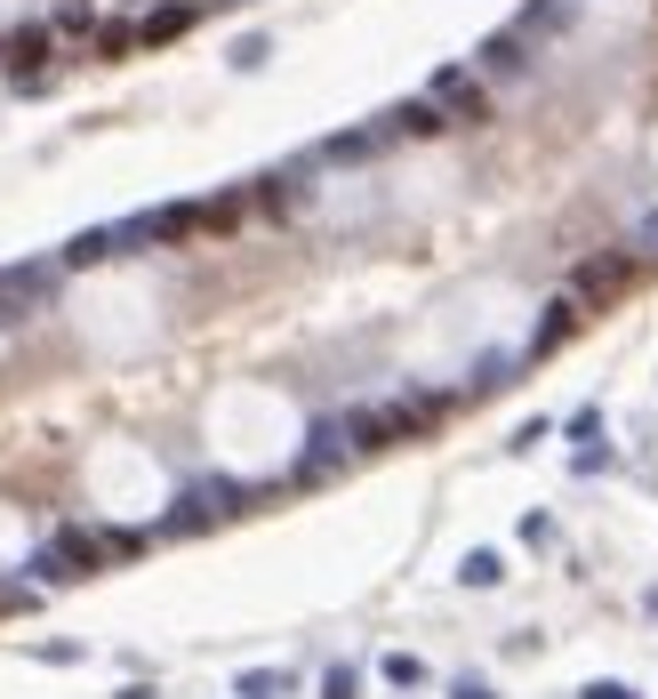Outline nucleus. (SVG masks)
<instances>
[{"label": "nucleus", "instance_id": "nucleus-1", "mask_svg": "<svg viewBox=\"0 0 658 699\" xmlns=\"http://www.w3.org/2000/svg\"><path fill=\"white\" fill-rule=\"evenodd\" d=\"M442 410H450L442 395H394V402H378V410H345L338 435H345V450H394L409 435H426Z\"/></svg>", "mask_w": 658, "mask_h": 699}, {"label": "nucleus", "instance_id": "nucleus-2", "mask_svg": "<svg viewBox=\"0 0 658 699\" xmlns=\"http://www.w3.org/2000/svg\"><path fill=\"white\" fill-rule=\"evenodd\" d=\"M129 547H137V531H56L25 571L40 587H73V579H89V571H105V554H129Z\"/></svg>", "mask_w": 658, "mask_h": 699}, {"label": "nucleus", "instance_id": "nucleus-3", "mask_svg": "<svg viewBox=\"0 0 658 699\" xmlns=\"http://www.w3.org/2000/svg\"><path fill=\"white\" fill-rule=\"evenodd\" d=\"M49 290H56L49 265H0V330H9V322H25V314H40Z\"/></svg>", "mask_w": 658, "mask_h": 699}, {"label": "nucleus", "instance_id": "nucleus-4", "mask_svg": "<svg viewBox=\"0 0 658 699\" xmlns=\"http://www.w3.org/2000/svg\"><path fill=\"white\" fill-rule=\"evenodd\" d=\"M241 499H250V490H241V483H201V490H185V499H177V515H169V531H201V523L233 515Z\"/></svg>", "mask_w": 658, "mask_h": 699}, {"label": "nucleus", "instance_id": "nucleus-5", "mask_svg": "<svg viewBox=\"0 0 658 699\" xmlns=\"http://www.w3.org/2000/svg\"><path fill=\"white\" fill-rule=\"evenodd\" d=\"M426 97H434L442 113H458V121H490V97H482V80L466 73V65H442V73H434V89H426Z\"/></svg>", "mask_w": 658, "mask_h": 699}, {"label": "nucleus", "instance_id": "nucleus-6", "mask_svg": "<svg viewBox=\"0 0 658 699\" xmlns=\"http://www.w3.org/2000/svg\"><path fill=\"white\" fill-rule=\"evenodd\" d=\"M627 282H634V258L603 250V258H586L579 274H570V298H610V290H627Z\"/></svg>", "mask_w": 658, "mask_h": 699}, {"label": "nucleus", "instance_id": "nucleus-7", "mask_svg": "<svg viewBox=\"0 0 658 699\" xmlns=\"http://www.w3.org/2000/svg\"><path fill=\"white\" fill-rule=\"evenodd\" d=\"M450 129V113L434 105V97H409V105L385 113V137H442Z\"/></svg>", "mask_w": 658, "mask_h": 699}, {"label": "nucleus", "instance_id": "nucleus-8", "mask_svg": "<svg viewBox=\"0 0 658 699\" xmlns=\"http://www.w3.org/2000/svg\"><path fill=\"white\" fill-rule=\"evenodd\" d=\"M570 330H579V298H546V314H539V330H530V354H554V346H562Z\"/></svg>", "mask_w": 658, "mask_h": 699}, {"label": "nucleus", "instance_id": "nucleus-9", "mask_svg": "<svg viewBox=\"0 0 658 699\" xmlns=\"http://www.w3.org/2000/svg\"><path fill=\"white\" fill-rule=\"evenodd\" d=\"M522 40H530V33H498V40H482V57H474V65H482V73H522V65H530V57H522Z\"/></svg>", "mask_w": 658, "mask_h": 699}, {"label": "nucleus", "instance_id": "nucleus-10", "mask_svg": "<svg viewBox=\"0 0 658 699\" xmlns=\"http://www.w3.org/2000/svg\"><path fill=\"white\" fill-rule=\"evenodd\" d=\"M458 579H466V587H498V579H506V554H498V547H474V554L458 563Z\"/></svg>", "mask_w": 658, "mask_h": 699}, {"label": "nucleus", "instance_id": "nucleus-11", "mask_svg": "<svg viewBox=\"0 0 658 699\" xmlns=\"http://www.w3.org/2000/svg\"><path fill=\"white\" fill-rule=\"evenodd\" d=\"M40 57H49V25H25V33L9 40V65H16V80H25V73L40 65Z\"/></svg>", "mask_w": 658, "mask_h": 699}, {"label": "nucleus", "instance_id": "nucleus-12", "mask_svg": "<svg viewBox=\"0 0 658 699\" xmlns=\"http://www.w3.org/2000/svg\"><path fill=\"white\" fill-rule=\"evenodd\" d=\"M378 675H385L394 691H418V684H426V660H418V651H385V660H378Z\"/></svg>", "mask_w": 658, "mask_h": 699}, {"label": "nucleus", "instance_id": "nucleus-13", "mask_svg": "<svg viewBox=\"0 0 658 699\" xmlns=\"http://www.w3.org/2000/svg\"><path fill=\"white\" fill-rule=\"evenodd\" d=\"M185 25H193V9H185V0H177V9H153L145 25H137V40H145V49H153V40H177Z\"/></svg>", "mask_w": 658, "mask_h": 699}, {"label": "nucleus", "instance_id": "nucleus-14", "mask_svg": "<svg viewBox=\"0 0 658 699\" xmlns=\"http://www.w3.org/2000/svg\"><path fill=\"white\" fill-rule=\"evenodd\" d=\"M265 57H274V40H265V33H250V40H233V73H257Z\"/></svg>", "mask_w": 658, "mask_h": 699}, {"label": "nucleus", "instance_id": "nucleus-15", "mask_svg": "<svg viewBox=\"0 0 658 699\" xmlns=\"http://www.w3.org/2000/svg\"><path fill=\"white\" fill-rule=\"evenodd\" d=\"M274 691H290V675H274V667H250V675H241V699H274Z\"/></svg>", "mask_w": 658, "mask_h": 699}, {"label": "nucleus", "instance_id": "nucleus-16", "mask_svg": "<svg viewBox=\"0 0 658 699\" xmlns=\"http://www.w3.org/2000/svg\"><path fill=\"white\" fill-rule=\"evenodd\" d=\"M321 699H362V675L354 667H329L321 675Z\"/></svg>", "mask_w": 658, "mask_h": 699}, {"label": "nucleus", "instance_id": "nucleus-17", "mask_svg": "<svg viewBox=\"0 0 658 699\" xmlns=\"http://www.w3.org/2000/svg\"><path fill=\"white\" fill-rule=\"evenodd\" d=\"M450 699H498V691H490L482 675H458V684H450Z\"/></svg>", "mask_w": 658, "mask_h": 699}, {"label": "nucleus", "instance_id": "nucleus-18", "mask_svg": "<svg viewBox=\"0 0 658 699\" xmlns=\"http://www.w3.org/2000/svg\"><path fill=\"white\" fill-rule=\"evenodd\" d=\"M579 699H643V691H634V684H586Z\"/></svg>", "mask_w": 658, "mask_h": 699}, {"label": "nucleus", "instance_id": "nucleus-19", "mask_svg": "<svg viewBox=\"0 0 658 699\" xmlns=\"http://www.w3.org/2000/svg\"><path fill=\"white\" fill-rule=\"evenodd\" d=\"M643 258H658V225H650V234H643Z\"/></svg>", "mask_w": 658, "mask_h": 699}, {"label": "nucleus", "instance_id": "nucleus-20", "mask_svg": "<svg viewBox=\"0 0 658 699\" xmlns=\"http://www.w3.org/2000/svg\"><path fill=\"white\" fill-rule=\"evenodd\" d=\"M225 9H241V0H225Z\"/></svg>", "mask_w": 658, "mask_h": 699}]
</instances>
